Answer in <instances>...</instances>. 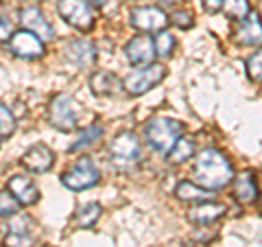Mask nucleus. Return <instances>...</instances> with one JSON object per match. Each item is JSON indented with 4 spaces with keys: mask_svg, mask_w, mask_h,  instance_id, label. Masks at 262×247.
<instances>
[{
    "mask_svg": "<svg viewBox=\"0 0 262 247\" xmlns=\"http://www.w3.org/2000/svg\"><path fill=\"white\" fill-rule=\"evenodd\" d=\"M194 179L208 191H221L234 177V169L229 160L219 149H206L194 160Z\"/></svg>",
    "mask_w": 262,
    "mask_h": 247,
    "instance_id": "1",
    "label": "nucleus"
},
{
    "mask_svg": "<svg viewBox=\"0 0 262 247\" xmlns=\"http://www.w3.org/2000/svg\"><path fill=\"white\" fill-rule=\"evenodd\" d=\"M144 134H146V140H149V145L155 151L168 153L175 147L177 140L184 136V127H182V122L162 116V118L149 120V125L144 127Z\"/></svg>",
    "mask_w": 262,
    "mask_h": 247,
    "instance_id": "2",
    "label": "nucleus"
},
{
    "mask_svg": "<svg viewBox=\"0 0 262 247\" xmlns=\"http://www.w3.org/2000/svg\"><path fill=\"white\" fill-rule=\"evenodd\" d=\"M164 77H166V68L162 64H146L142 68L129 72L125 81H122V88L131 96H140L144 92H149L158 84H162Z\"/></svg>",
    "mask_w": 262,
    "mask_h": 247,
    "instance_id": "3",
    "label": "nucleus"
},
{
    "mask_svg": "<svg viewBox=\"0 0 262 247\" xmlns=\"http://www.w3.org/2000/svg\"><path fill=\"white\" fill-rule=\"evenodd\" d=\"M79 120V103L70 94H57L48 105V122L59 131L77 129Z\"/></svg>",
    "mask_w": 262,
    "mask_h": 247,
    "instance_id": "4",
    "label": "nucleus"
},
{
    "mask_svg": "<svg viewBox=\"0 0 262 247\" xmlns=\"http://www.w3.org/2000/svg\"><path fill=\"white\" fill-rule=\"evenodd\" d=\"M61 18L77 31H90L94 27V11L88 0H59L57 5Z\"/></svg>",
    "mask_w": 262,
    "mask_h": 247,
    "instance_id": "5",
    "label": "nucleus"
},
{
    "mask_svg": "<svg viewBox=\"0 0 262 247\" xmlns=\"http://www.w3.org/2000/svg\"><path fill=\"white\" fill-rule=\"evenodd\" d=\"M98 169L94 167V162L90 158L79 160L75 167H72L68 173L61 175V184L70 191H85V188H92L94 184H98Z\"/></svg>",
    "mask_w": 262,
    "mask_h": 247,
    "instance_id": "6",
    "label": "nucleus"
},
{
    "mask_svg": "<svg viewBox=\"0 0 262 247\" xmlns=\"http://www.w3.org/2000/svg\"><path fill=\"white\" fill-rule=\"evenodd\" d=\"M9 51L15 57H22V59H37V57H42L46 53V48H44L42 37H37L35 33L24 29V31H18L11 35Z\"/></svg>",
    "mask_w": 262,
    "mask_h": 247,
    "instance_id": "7",
    "label": "nucleus"
},
{
    "mask_svg": "<svg viewBox=\"0 0 262 247\" xmlns=\"http://www.w3.org/2000/svg\"><path fill=\"white\" fill-rule=\"evenodd\" d=\"M129 22H131V27H136L138 31L153 33V31H164L168 18L160 7H136V9H131V13H129Z\"/></svg>",
    "mask_w": 262,
    "mask_h": 247,
    "instance_id": "8",
    "label": "nucleus"
},
{
    "mask_svg": "<svg viewBox=\"0 0 262 247\" xmlns=\"http://www.w3.org/2000/svg\"><path fill=\"white\" fill-rule=\"evenodd\" d=\"M234 42L238 46H249V48L262 46V20L258 11H249L238 22V27L234 31Z\"/></svg>",
    "mask_w": 262,
    "mask_h": 247,
    "instance_id": "9",
    "label": "nucleus"
},
{
    "mask_svg": "<svg viewBox=\"0 0 262 247\" xmlns=\"http://www.w3.org/2000/svg\"><path fill=\"white\" fill-rule=\"evenodd\" d=\"M110 155L114 162L118 164H131L140 158V142H138L136 134L131 131H120L110 142Z\"/></svg>",
    "mask_w": 262,
    "mask_h": 247,
    "instance_id": "10",
    "label": "nucleus"
},
{
    "mask_svg": "<svg viewBox=\"0 0 262 247\" xmlns=\"http://www.w3.org/2000/svg\"><path fill=\"white\" fill-rule=\"evenodd\" d=\"M20 22H22V27L27 29V31L35 33L37 37L46 39V42L55 37V31H53V27H51V22L46 20L44 11L39 9V7H35V5L22 7V9H20Z\"/></svg>",
    "mask_w": 262,
    "mask_h": 247,
    "instance_id": "11",
    "label": "nucleus"
},
{
    "mask_svg": "<svg viewBox=\"0 0 262 247\" xmlns=\"http://www.w3.org/2000/svg\"><path fill=\"white\" fill-rule=\"evenodd\" d=\"M155 55H158V53H155V42H153L149 35H136L125 46V57L134 66L153 64V57Z\"/></svg>",
    "mask_w": 262,
    "mask_h": 247,
    "instance_id": "12",
    "label": "nucleus"
},
{
    "mask_svg": "<svg viewBox=\"0 0 262 247\" xmlns=\"http://www.w3.org/2000/svg\"><path fill=\"white\" fill-rule=\"evenodd\" d=\"M7 191H9L15 199H18V203H22V205H33L39 199L37 184L27 175H13L9 179V184H7Z\"/></svg>",
    "mask_w": 262,
    "mask_h": 247,
    "instance_id": "13",
    "label": "nucleus"
},
{
    "mask_svg": "<svg viewBox=\"0 0 262 247\" xmlns=\"http://www.w3.org/2000/svg\"><path fill=\"white\" fill-rule=\"evenodd\" d=\"M234 199L243 203V205H249V203H256L260 199V184L253 173L245 171L236 177L234 182Z\"/></svg>",
    "mask_w": 262,
    "mask_h": 247,
    "instance_id": "14",
    "label": "nucleus"
},
{
    "mask_svg": "<svg viewBox=\"0 0 262 247\" xmlns=\"http://www.w3.org/2000/svg\"><path fill=\"white\" fill-rule=\"evenodd\" d=\"M227 208L223 203H214V201H199L196 205H192L188 210V219L196 225H212L214 221H219L221 217H225Z\"/></svg>",
    "mask_w": 262,
    "mask_h": 247,
    "instance_id": "15",
    "label": "nucleus"
},
{
    "mask_svg": "<svg viewBox=\"0 0 262 247\" xmlns=\"http://www.w3.org/2000/svg\"><path fill=\"white\" fill-rule=\"evenodd\" d=\"M22 164L33 173L51 171L55 164V153L46 145H33L31 149L22 155Z\"/></svg>",
    "mask_w": 262,
    "mask_h": 247,
    "instance_id": "16",
    "label": "nucleus"
},
{
    "mask_svg": "<svg viewBox=\"0 0 262 247\" xmlns=\"http://www.w3.org/2000/svg\"><path fill=\"white\" fill-rule=\"evenodd\" d=\"M66 55L77 66L90 68L96 61V46L92 42H88V39H75V42H70L68 48H66Z\"/></svg>",
    "mask_w": 262,
    "mask_h": 247,
    "instance_id": "17",
    "label": "nucleus"
},
{
    "mask_svg": "<svg viewBox=\"0 0 262 247\" xmlns=\"http://www.w3.org/2000/svg\"><path fill=\"white\" fill-rule=\"evenodd\" d=\"M90 88H92V92L96 96H110V94L116 92L118 77L112 75V72H107V70H98L90 77Z\"/></svg>",
    "mask_w": 262,
    "mask_h": 247,
    "instance_id": "18",
    "label": "nucleus"
},
{
    "mask_svg": "<svg viewBox=\"0 0 262 247\" xmlns=\"http://www.w3.org/2000/svg\"><path fill=\"white\" fill-rule=\"evenodd\" d=\"M175 195L179 197L182 201H208L214 197V193L208 191V188H203L201 184L196 186L192 182H179L177 188H175Z\"/></svg>",
    "mask_w": 262,
    "mask_h": 247,
    "instance_id": "19",
    "label": "nucleus"
},
{
    "mask_svg": "<svg viewBox=\"0 0 262 247\" xmlns=\"http://www.w3.org/2000/svg\"><path fill=\"white\" fill-rule=\"evenodd\" d=\"M194 155V140L188 138V136H182L175 142V147L168 151V160L173 164H182L186 160H190Z\"/></svg>",
    "mask_w": 262,
    "mask_h": 247,
    "instance_id": "20",
    "label": "nucleus"
},
{
    "mask_svg": "<svg viewBox=\"0 0 262 247\" xmlns=\"http://www.w3.org/2000/svg\"><path fill=\"white\" fill-rule=\"evenodd\" d=\"M101 212H103V208L98 203H88V205H83V208H81L75 215V223L79 228H83V230H90L98 221Z\"/></svg>",
    "mask_w": 262,
    "mask_h": 247,
    "instance_id": "21",
    "label": "nucleus"
},
{
    "mask_svg": "<svg viewBox=\"0 0 262 247\" xmlns=\"http://www.w3.org/2000/svg\"><path fill=\"white\" fill-rule=\"evenodd\" d=\"M101 136H103V127L101 125H90L88 129H83L79 134V140L70 147V151H83V149H88V147L96 145L98 140H101Z\"/></svg>",
    "mask_w": 262,
    "mask_h": 247,
    "instance_id": "22",
    "label": "nucleus"
},
{
    "mask_svg": "<svg viewBox=\"0 0 262 247\" xmlns=\"http://www.w3.org/2000/svg\"><path fill=\"white\" fill-rule=\"evenodd\" d=\"M221 11H223L229 20L241 22L245 15L249 13V3H247V0H223Z\"/></svg>",
    "mask_w": 262,
    "mask_h": 247,
    "instance_id": "23",
    "label": "nucleus"
},
{
    "mask_svg": "<svg viewBox=\"0 0 262 247\" xmlns=\"http://www.w3.org/2000/svg\"><path fill=\"white\" fill-rule=\"evenodd\" d=\"M155 53H158V57H162V59H166V57L173 55L175 51V35H170L168 31H158V35H155Z\"/></svg>",
    "mask_w": 262,
    "mask_h": 247,
    "instance_id": "24",
    "label": "nucleus"
},
{
    "mask_svg": "<svg viewBox=\"0 0 262 247\" xmlns=\"http://www.w3.org/2000/svg\"><path fill=\"white\" fill-rule=\"evenodd\" d=\"M18 215V199L9 193H0V217H15Z\"/></svg>",
    "mask_w": 262,
    "mask_h": 247,
    "instance_id": "25",
    "label": "nucleus"
},
{
    "mask_svg": "<svg viewBox=\"0 0 262 247\" xmlns=\"http://www.w3.org/2000/svg\"><path fill=\"white\" fill-rule=\"evenodd\" d=\"M15 131V118L13 114L9 112V108L0 105V138L3 136H11Z\"/></svg>",
    "mask_w": 262,
    "mask_h": 247,
    "instance_id": "26",
    "label": "nucleus"
},
{
    "mask_svg": "<svg viewBox=\"0 0 262 247\" xmlns=\"http://www.w3.org/2000/svg\"><path fill=\"white\" fill-rule=\"evenodd\" d=\"M247 75L251 81H262V51L253 53L247 59Z\"/></svg>",
    "mask_w": 262,
    "mask_h": 247,
    "instance_id": "27",
    "label": "nucleus"
},
{
    "mask_svg": "<svg viewBox=\"0 0 262 247\" xmlns=\"http://www.w3.org/2000/svg\"><path fill=\"white\" fill-rule=\"evenodd\" d=\"M33 238L27 236V232H11L7 236V247H31Z\"/></svg>",
    "mask_w": 262,
    "mask_h": 247,
    "instance_id": "28",
    "label": "nucleus"
},
{
    "mask_svg": "<svg viewBox=\"0 0 262 247\" xmlns=\"http://www.w3.org/2000/svg\"><path fill=\"white\" fill-rule=\"evenodd\" d=\"M170 22H173L177 29H190L194 24L190 11H175L173 15H170Z\"/></svg>",
    "mask_w": 262,
    "mask_h": 247,
    "instance_id": "29",
    "label": "nucleus"
},
{
    "mask_svg": "<svg viewBox=\"0 0 262 247\" xmlns=\"http://www.w3.org/2000/svg\"><path fill=\"white\" fill-rule=\"evenodd\" d=\"M11 35H13V33H11V22L0 15V42H5V39H11Z\"/></svg>",
    "mask_w": 262,
    "mask_h": 247,
    "instance_id": "30",
    "label": "nucleus"
},
{
    "mask_svg": "<svg viewBox=\"0 0 262 247\" xmlns=\"http://www.w3.org/2000/svg\"><path fill=\"white\" fill-rule=\"evenodd\" d=\"M203 7H206L208 11H219L221 7H223V0H203Z\"/></svg>",
    "mask_w": 262,
    "mask_h": 247,
    "instance_id": "31",
    "label": "nucleus"
},
{
    "mask_svg": "<svg viewBox=\"0 0 262 247\" xmlns=\"http://www.w3.org/2000/svg\"><path fill=\"white\" fill-rule=\"evenodd\" d=\"M158 3L162 5V7H166V9H173V7H177V5H182L184 0H158Z\"/></svg>",
    "mask_w": 262,
    "mask_h": 247,
    "instance_id": "32",
    "label": "nucleus"
},
{
    "mask_svg": "<svg viewBox=\"0 0 262 247\" xmlns=\"http://www.w3.org/2000/svg\"><path fill=\"white\" fill-rule=\"evenodd\" d=\"M88 3H90V5H94V7H105V5L110 3V0H88Z\"/></svg>",
    "mask_w": 262,
    "mask_h": 247,
    "instance_id": "33",
    "label": "nucleus"
}]
</instances>
